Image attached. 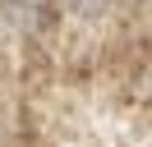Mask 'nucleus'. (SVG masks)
<instances>
[{
	"label": "nucleus",
	"instance_id": "nucleus-1",
	"mask_svg": "<svg viewBox=\"0 0 152 147\" xmlns=\"http://www.w3.org/2000/svg\"><path fill=\"white\" fill-rule=\"evenodd\" d=\"M0 9H5V18H10L19 32H32V28L46 23L51 0H0Z\"/></svg>",
	"mask_w": 152,
	"mask_h": 147
},
{
	"label": "nucleus",
	"instance_id": "nucleus-2",
	"mask_svg": "<svg viewBox=\"0 0 152 147\" xmlns=\"http://www.w3.org/2000/svg\"><path fill=\"white\" fill-rule=\"evenodd\" d=\"M111 5H124V0H78V9H83L88 18H92V14H106Z\"/></svg>",
	"mask_w": 152,
	"mask_h": 147
}]
</instances>
